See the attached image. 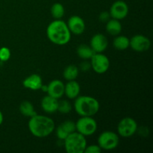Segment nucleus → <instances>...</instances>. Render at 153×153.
Instances as JSON below:
<instances>
[{
    "label": "nucleus",
    "mask_w": 153,
    "mask_h": 153,
    "mask_svg": "<svg viewBox=\"0 0 153 153\" xmlns=\"http://www.w3.org/2000/svg\"><path fill=\"white\" fill-rule=\"evenodd\" d=\"M30 132L36 137L43 138L50 135L55 130L53 120L44 115L36 114L30 117L28 123Z\"/></svg>",
    "instance_id": "f257e3e1"
},
{
    "label": "nucleus",
    "mask_w": 153,
    "mask_h": 153,
    "mask_svg": "<svg viewBox=\"0 0 153 153\" xmlns=\"http://www.w3.org/2000/svg\"><path fill=\"white\" fill-rule=\"evenodd\" d=\"M46 34L52 43L58 46L67 44L71 39V32L67 23L61 19H55L48 25Z\"/></svg>",
    "instance_id": "f03ea898"
},
{
    "label": "nucleus",
    "mask_w": 153,
    "mask_h": 153,
    "mask_svg": "<svg viewBox=\"0 0 153 153\" xmlns=\"http://www.w3.org/2000/svg\"><path fill=\"white\" fill-rule=\"evenodd\" d=\"M74 108L81 117H93L100 111V102L89 96H81L75 99Z\"/></svg>",
    "instance_id": "7ed1b4c3"
},
{
    "label": "nucleus",
    "mask_w": 153,
    "mask_h": 153,
    "mask_svg": "<svg viewBox=\"0 0 153 153\" xmlns=\"http://www.w3.org/2000/svg\"><path fill=\"white\" fill-rule=\"evenodd\" d=\"M64 141V148L67 153H84L87 146L85 136L76 131L69 134Z\"/></svg>",
    "instance_id": "20e7f679"
},
{
    "label": "nucleus",
    "mask_w": 153,
    "mask_h": 153,
    "mask_svg": "<svg viewBox=\"0 0 153 153\" xmlns=\"http://www.w3.org/2000/svg\"><path fill=\"white\" fill-rule=\"evenodd\" d=\"M76 131L88 137L94 134L97 130V123L92 117H82L76 123Z\"/></svg>",
    "instance_id": "39448f33"
},
{
    "label": "nucleus",
    "mask_w": 153,
    "mask_h": 153,
    "mask_svg": "<svg viewBox=\"0 0 153 153\" xmlns=\"http://www.w3.org/2000/svg\"><path fill=\"white\" fill-rule=\"evenodd\" d=\"M119 136L114 131H103L98 137V145L102 149L112 150L119 145Z\"/></svg>",
    "instance_id": "423d86ee"
},
{
    "label": "nucleus",
    "mask_w": 153,
    "mask_h": 153,
    "mask_svg": "<svg viewBox=\"0 0 153 153\" xmlns=\"http://www.w3.org/2000/svg\"><path fill=\"white\" fill-rule=\"evenodd\" d=\"M137 131V123L133 118L125 117L121 120L117 126L118 134L123 137H130Z\"/></svg>",
    "instance_id": "0eeeda50"
},
{
    "label": "nucleus",
    "mask_w": 153,
    "mask_h": 153,
    "mask_svg": "<svg viewBox=\"0 0 153 153\" xmlns=\"http://www.w3.org/2000/svg\"><path fill=\"white\" fill-rule=\"evenodd\" d=\"M90 60L91 68L99 74H102L107 72L110 67L108 58L102 53H94Z\"/></svg>",
    "instance_id": "6e6552de"
},
{
    "label": "nucleus",
    "mask_w": 153,
    "mask_h": 153,
    "mask_svg": "<svg viewBox=\"0 0 153 153\" xmlns=\"http://www.w3.org/2000/svg\"><path fill=\"white\" fill-rule=\"evenodd\" d=\"M150 46L149 39L142 34H136L129 40V46L135 52H146L150 48Z\"/></svg>",
    "instance_id": "1a4fd4ad"
},
{
    "label": "nucleus",
    "mask_w": 153,
    "mask_h": 153,
    "mask_svg": "<svg viewBox=\"0 0 153 153\" xmlns=\"http://www.w3.org/2000/svg\"><path fill=\"white\" fill-rule=\"evenodd\" d=\"M128 11H129V9L126 2L122 0H118V1H114L111 6L109 13L111 18L120 20L126 17Z\"/></svg>",
    "instance_id": "9d476101"
},
{
    "label": "nucleus",
    "mask_w": 153,
    "mask_h": 153,
    "mask_svg": "<svg viewBox=\"0 0 153 153\" xmlns=\"http://www.w3.org/2000/svg\"><path fill=\"white\" fill-rule=\"evenodd\" d=\"M67 25L70 32L76 35H80L83 34L85 30V21L82 17L77 15H74L69 18Z\"/></svg>",
    "instance_id": "9b49d317"
},
{
    "label": "nucleus",
    "mask_w": 153,
    "mask_h": 153,
    "mask_svg": "<svg viewBox=\"0 0 153 153\" xmlns=\"http://www.w3.org/2000/svg\"><path fill=\"white\" fill-rule=\"evenodd\" d=\"M76 131V123L72 120H66L56 128V136L59 140H64L69 134Z\"/></svg>",
    "instance_id": "f8f14e48"
},
{
    "label": "nucleus",
    "mask_w": 153,
    "mask_h": 153,
    "mask_svg": "<svg viewBox=\"0 0 153 153\" xmlns=\"http://www.w3.org/2000/svg\"><path fill=\"white\" fill-rule=\"evenodd\" d=\"M91 47L96 53H102L108 46V41L103 34H96L91 40Z\"/></svg>",
    "instance_id": "ddd939ff"
},
{
    "label": "nucleus",
    "mask_w": 153,
    "mask_h": 153,
    "mask_svg": "<svg viewBox=\"0 0 153 153\" xmlns=\"http://www.w3.org/2000/svg\"><path fill=\"white\" fill-rule=\"evenodd\" d=\"M64 87H65V85L62 81L55 79V80H52L47 85V91H46L48 93V95L58 100L64 96Z\"/></svg>",
    "instance_id": "4468645a"
},
{
    "label": "nucleus",
    "mask_w": 153,
    "mask_h": 153,
    "mask_svg": "<svg viewBox=\"0 0 153 153\" xmlns=\"http://www.w3.org/2000/svg\"><path fill=\"white\" fill-rule=\"evenodd\" d=\"M22 85L25 88L31 91H38L43 85V81L40 75L31 74L24 79Z\"/></svg>",
    "instance_id": "2eb2a0df"
},
{
    "label": "nucleus",
    "mask_w": 153,
    "mask_h": 153,
    "mask_svg": "<svg viewBox=\"0 0 153 153\" xmlns=\"http://www.w3.org/2000/svg\"><path fill=\"white\" fill-rule=\"evenodd\" d=\"M81 88L79 84L76 80L68 81L64 87V94L70 100H75L79 96Z\"/></svg>",
    "instance_id": "dca6fc26"
},
{
    "label": "nucleus",
    "mask_w": 153,
    "mask_h": 153,
    "mask_svg": "<svg viewBox=\"0 0 153 153\" xmlns=\"http://www.w3.org/2000/svg\"><path fill=\"white\" fill-rule=\"evenodd\" d=\"M58 101L57 99L47 95L41 100V107L45 112L53 114L58 111Z\"/></svg>",
    "instance_id": "f3484780"
},
{
    "label": "nucleus",
    "mask_w": 153,
    "mask_h": 153,
    "mask_svg": "<svg viewBox=\"0 0 153 153\" xmlns=\"http://www.w3.org/2000/svg\"><path fill=\"white\" fill-rule=\"evenodd\" d=\"M122 24L116 19H111L106 22V31L112 36H117L122 31Z\"/></svg>",
    "instance_id": "a211bd4d"
},
{
    "label": "nucleus",
    "mask_w": 153,
    "mask_h": 153,
    "mask_svg": "<svg viewBox=\"0 0 153 153\" xmlns=\"http://www.w3.org/2000/svg\"><path fill=\"white\" fill-rule=\"evenodd\" d=\"M94 53L96 52L93 50L91 46H88L87 44H81L77 48V55H79V58L85 61L91 59Z\"/></svg>",
    "instance_id": "6ab92c4d"
},
{
    "label": "nucleus",
    "mask_w": 153,
    "mask_h": 153,
    "mask_svg": "<svg viewBox=\"0 0 153 153\" xmlns=\"http://www.w3.org/2000/svg\"><path fill=\"white\" fill-rule=\"evenodd\" d=\"M113 46L117 50H126L129 47V39L123 35H117L113 41Z\"/></svg>",
    "instance_id": "aec40b11"
},
{
    "label": "nucleus",
    "mask_w": 153,
    "mask_h": 153,
    "mask_svg": "<svg viewBox=\"0 0 153 153\" xmlns=\"http://www.w3.org/2000/svg\"><path fill=\"white\" fill-rule=\"evenodd\" d=\"M19 111L23 116L31 117L37 114L32 103L28 101H23L19 105Z\"/></svg>",
    "instance_id": "412c9836"
},
{
    "label": "nucleus",
    "mask_w": 153,
    "mask_h": 153,
    "mask_svg": "<svg viewBox=\"0 0 153 153\" xmlns=\"http://www.w3.org/2000/svg\"><path fill=\"white\" fill-rule=\"evenodd\" d=\"M79 76V68L76 65H69L63 72V76L67 81L76 80Z\"/></svg>",
    "instance_id": "4be33fe9"
},
{
    "label": "nucleus",
    "mask_w": 153,
    "mask_h": 153,
    "mask_svg": "<svg viewBox=\"0 0 153 153\" xmlns=\"http://www.w3.org/2000/svg\"><path fill=\"white\" fill-rule=\"evenodd\" d=\"M65 13L64 7L62 4L56 2L51 7V14L55 19H61Z\"/></svg>",
    "instance_id": "5701e85b"
},
{
    "label": "nucleus",
    "mask_w": 153,
    "mask_h": 153,
    "mask_svg": "<svg viewBox=\"0 0 153 153\" xmlns=\"http://www.w3.org/2000/svg\"><path fill=\"white\" fill-rule=\"evenodd\" d=\"M58 111L61 114H66L70 113L72 111V105L68 100H63L61 101H58Z\"/></svg>",
    "instance_id": "b1692460"
},
{
    "label": "nucleus",
    "mask_w": 153,
    "mask_h": 153,
    "mask_svg": "<svg viewBox=\"0 0 153 153\" xmlns=\"http://www.w3.org/2000/svg\"><path fill=\"white\" fill-rule=\"evenodd\" d=\"M10 58V50L7 47H1L0 49V61H7Z\"/></svg>",
    "instance_id": "393cba45"
},
{
    "label": "nucleus",
    "mask_w": 153,
    "mask_h": 153,
    "mask_svg": "<svg viewBox=\"0 0 153 153\" xmlns=\"http://www.w3.org/2000/svg\"><path fill=\"white\" fill-rule=\"evenodd\" d=\"M102 152V149L99 145H90L87 146L84 153H100Z\"/></svg>",
    "instance_id": "a878e982"
},
{
    "label": "nucleus",
    "mask_w": 153,
    "mask_h": 153,
    "mask_svg": "<svg viewBox=\"0 0 153 153\" xmlns=\"http://www.w3.org/2000/svg\"><path fill=\"white\" fill-rule=\"evenodd\" d=\"M111 16L110 13L108 11H103L99 16V19L101 22H107L109 19H111Z\"/></svg>",
    "instance_id": "bb28decb"
},
{
    "label": "nucleus",
    "mask_w": 153,
    "mask_h": 153,
    "mask_svg": "<svg viewBox=\"0 0 153 153\" xmlns=\"http://www.w3.org/2000/svg\"><path fill=\"white\" fill-rule=\"evenodd\" d=\"M80 68L82 71H88V70L91 68V63L88 62V61H85V62H83L81 64Z\"/></svg>",
    "instance_id": "cd10ccee"
},
{
    "label": "nucleus",
    "mask_w": 153,
    "mask_h": 153,
    "mask_svg": "<svg viewBox=\"0 0 153 153\" xmlns=\"http://www.w3.org/2000/svg\"><path fill=\"white\" fill-rule=\"evenodd\" d=\"M3 120H4V117H3L2 112H1V110H0V126H1V124H2Z\"/></svg>",
    "instance_id": "c85d7f7f"
}]
</instances>
